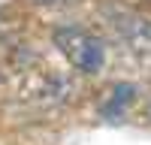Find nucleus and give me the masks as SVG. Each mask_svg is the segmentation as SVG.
Here are the masks:
<instances>
[{
    "instance_id": "obj_1",
    "label": "nucleus",
    "mask_w": 151,
    "mask_h": 145,
    "mask_svg": "<svg viewBox=\"0 0 151 145\" xmlns=\"http://www.w3.org/2000/svg\"><path fill=\"white\" fill-rule=\"evenodd\" d=\"M55 45L76 70L82 72H100L106 64V48L97 36L85 33L79 27H58L55 30Z\"/></svg>"
},
{
    "instance_id": "obj_2",
    "label": "nucleus",
    "mask_w": 151,
    "mask_h": 145,
    "mask_svg": "<svg viewBox=\"0 0 151 145\" xmlns=\"http://www.w3.org/2000/svg\"><path fill=\"white\" fill-rule=\"evenodd\" d=\"M133 97H136V85H118L115 91L109 94V100L100 106V112H103V118H118L124 109H127L133 103Z\"/></svg>"
},
{
    "instance_id": "obj_3",
    "label": "nucleus",
    "mask_w": 151,
    "mask_h": 145,
    "mask_svg": "<svg viewBox=\"0 0 151 145\" xmlns=\"http://www.w3.org/2000/svg\"><path fill=\"white\" fill-rule=\"evenodd\" d=\"M148 115H151V106H148Z\"/></svg>"
}]
</instances>
